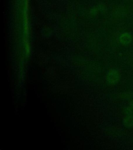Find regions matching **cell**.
<instances>
[{"mask_svg": "<svg viewBox=\"0 0 133 150\" xmlns=\"http://www.w3.org/2000/svg\"><path fill=\"white\" fill-rule=\"evenodd\" d=\"M123 124L125 126L128 128L133 127V116L129 115L126 116L123 120Z\"/></svg>", "mask_w": 133, "mask_h": 150, "instance_id": "4", "label": "cell"}, {"mask_svg": "<svg viewBox=\"0 0 133 150\" xmlns=\"http://www.w3.org/2000/svg\"><path fill=\"white\" fill-rule=\"evenodd\" d=\"M133 108L130 106L126 107V108H124V110H123V112L126 114V116L132 115L133 114Z\"/></svg>", "mask_w": 133, "mask_h": 150, "instance_id": "5", "label": "cell"}, {"mask_svg": "<svg viewBox=\"0 0 133 150\" xmlns=\"http://www.w3.org/2000/svg\"><path fill=\"white\" fill-rule=\"evenodd\" d=\"M129 106L133 109V100H131L129 102Z\"/></svg>", "mask_w": 133, "mask_h": 150, "instance_id": "7", "label": "cell"}, {"mask_svg": "<svg viewBox=\"0 0 133 150\" xmlns=\"http://www.w3.org/2000/svg\"><path fill=\"white\" fill-rule=\"evenodd\" d=\"M132 97V94L131 93L123 94L122 95V98H127V99H128V98H131Z\"/></svg>", "mask_w": 133, "mask_h": 150, "instance_id": "6", "label": "cell"}, {"mask_svg": "<svg viewBox=\"0 0 133 150\" xmlns=\"http://www.w3.org/2000/svg\"><path fill=\"white\" fill-rule=\"evenodd\" d=\"M120 78L119 71L116 69H111L108 73L107 76V82L110 84H116L119 82Z\"/></svg>", "mask_w": 133, "mask_h": 150, "instance_id": "3", "label": "cell"}, {"mask_svg": "<svg viewBox=\"0 0 133 150\" xmlns=\"http://www.w3.org/2000/svg\"><path fill=\"white\" fill-rule=\"evenodd\" d=\"M130 8L126 5H120L116 7L112 13V18L115 19H121L128 15Z\"/></svg>", "mask_w": 133, "mask_h": 150, "instance_id": "1", "label": "cell"}, {"mask_svg": "<svg viewBox=\"0 0 133 150\" xmlns=\"http://www.w3.org/2000/svg\"><path fill=\"white\" fill-rule=\"evenodd\" d=\"M133 38L131 33L124 31L120 33L118 37V42L121 45L127 47L133 41Z\"/></svg>", "mask_w": 133, "mask_h": 150, "instance_id": "2", "label": "cell"}]
</instances>
